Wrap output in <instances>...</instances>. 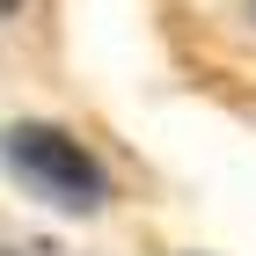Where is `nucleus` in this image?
Listing matches in <instances>:
<instances>
[{"mask_svg": "<svg viewBox=\"0 0 256 256\" xmlns=\"http://www.w3.org/2000/svg\"><path fill=\"white\" fill-rule=\"evenodd\" d=\"M0 154H8V168L22 176V190L44 198V205H59V212H102V205H110L102 161L88 154L74 132H59V124H8V132H0Z\"/></svg>", "mask_w": 256, "mask_h": 256, "instance_id": "nucleus-1", "label": "nucleus"}, {"mask_svg": "<svg viewBox=\"0 0 256 256\" xmlns=\"http://www.w3.org/2000/svg\"><path fill=\"white\" fill-rule=\"evenodd\" d=\"M161 8L198 66L227 80H256V0H161Z\"/></svg>", "mask_w": 256, "mask_h": 256, "instance_id": "nucleus-2", "label": "nucleus"}, {"mask_svg": "<svg viewBox=\"0 0 256 256\" xmlns=\"http://www.w3.org/2000/svg\"><path fill=\"white\" fill-rule=\"evenodd\" d=\"M22 8H30V0H0V15H22Z\"/></svg>", "mask_w": 256, "mask_h": 256, "instance_id": "nucleus-3", "label": "nucleus"}, {"mask_svg": "<svg viewBox=\"0 0 256 256\" xmlns=\"http://www.w3.org/2000/svg\"><path fill=\"white\" fill-rule=\"evenodd\" d=\"M0 256H52V249H0Z\"/></svg>", "mask_w": 256, "mask_h": 256, "instance_id": "nucleus-4", "label": "nucleus"}]
</instances>
